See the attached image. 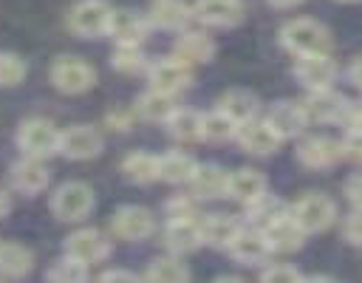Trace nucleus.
Wrapping results in <instances>:
<instances>
[{
    "label": "nucleus",
    "mask_w": 362,
    "mask_h": 283,
    "mask_svg": "<svg viewBox=\"0 0 362 283\" xmlns=\"http://www.w3.org/2000/svg\"><path fill=\"white\" fill-rule=\"evenodd\" d=\"M277 42L291 57L331 51V45H334L328 25L314 20V17H291V20H286L280 25V31H277Z\"/></svg>",
    "instance_id": "obj_1"
},
{
    "label": "nucleus",
    "mask_w": 362,
    "mask_h": 283,
    "mask_svg": "<svg viewBox=\"0 0 362 283\" xmlns=\"http://www.w3.org/2000/svg\"><path fill=\"white\" fill-rule=\"evenodd\" d=\"M48 209L62 224H82L96 209V192L88 181H79V178L62 181L59 187H54L48 198Z\"/></svg>",
    "instance_id": "obj_2"
},
{
    "label": "nucleus",
    "mask_w": 362,
    "mask_h": 283,
    "mask_svg": "<svg viewBox=\"0 0 362 283\" xmlns=\"http://www.w3.org/2000/svg\"><path fill=\"white\" fill-rule=\"evenodd\" d=\"M14 144H17L20 156H31V158L48 161L59 150V127L45 116H28V119H23L17 125Z\"/></svg>",
    "instance_id": "obj_3"
},
{
    "label": "nucleus",
    "mask_w": 362,
    "mask_h": 283,
    "mask_svg": "<svg viewBox=\"0 0 362 283\" xmlns=\"http://www.w3.org/2000/svg\"><path fill=\"white\" fill-rule=\"evenodd\" d=\"M48 82L65 96H79L96 85V68L76 54H59L48 68Z\"/></svg>",
    "instance_id": "obj_4"
},
{
    "label": "nucleus",
    "mask_w": 362,
    "mask_h": 283,
    "mask_svg": "<svg viewBox=\"0 0 362 283\" xmlns=\"http://www.w3.org/2000/svg\"><path fill=\"white\" fill-rule=\"evenodd\" d=\"M291 218L303 226L305 235H320L325 229H331L339 218V209H337V201L325 192H303L291 207H288Z\"/></svg>",
    "instance_id": "obj_5"
},
{
    "label": "nucleus",
    "mask_w": 362,
    "mask_h": 283,
    "mask_svg": "<svg viewBox=\"0 0 362 283\" xmlns=\"http://www.w3.org/2000/svg\"><path fill=\"white\" fill-rule=\"evenodd\" d=\"M144 76H147V88H156V91H164L170 96H178L181 91H187L195 79V71L189 62L178 59L175 54L173 57H158V59H150L147 68H144Z\"/></svg>",
    "instance_id": "obj_6"
},
{
    "label": "nucleus",
    "mask_w": 362,
    "mask_h": 283,
    "mask_svg": "<svg viewBox=\"0 0 362 283\" xmlns=\"http://www.w3.org/2000/svg\"><path fill=\"white\" fill-rule=\"evenodd\" d=\"M113 6L107 0H76L65 17L68 31L82 37V40H96L107 37V23H110Z\"/></svg>",
    "instance_id": "obj_7"
},
{
    "label": "nucleus",
    "mask_w": 362,
    "mask_h": 283,
    "mask_svg": "<svg viewBox=\"0 0 362 283\" xmlns=\"http://www.w3.org/2000/svg\"><path fill=\"white\" fill-rule=\"evenodd\" d=\"M110 252H113L110 238L96 226H79V229L68 232L65 241H62V255H68V258H74L85 266L107 260Z\"/></svg>",
    "instance_id": "obj_8"
},
{
    "label": "nucleus",
    "mask_w": 362,
    "mask_h": 283,
    "mask_svg": "<svg viewBox=\"0 0 362 283\" xmlns=\"http://www.w3.org/2000/svg\"><path fill=\"white\" fill-rule=\"evenodd\" d=\"M351 99L342 96L334 85L331 88H320V91H305L303 99V110L308 116V125H342L348 116Z\"/></svg>",
    "instance_id": "obj_9"
},
{
    "label": "nucleus",
    "mask_w": 362,
    "mask_h": 283,
    "mask_svg": "<svg viewBox=\"0 0 362 283\" xmlns=\"http://www.w3.org/2000/svg\"><path fill=\"white\" fill-rule=\"evenodd\" d=\"M294 79L305 88V91H320V88H331L339 76V65L331 57V51H320V54H303L294 57V68H291Z\"/></svg>",
    "instance_id": "obj_10"
},
{
    "label": "nucleus",
    "mask_w": 362,
    "mask_h": 283,
    "mask_svg": "<svg viewBox=\"0 0 362 283\" xmlns=\"http://www.w3.org/2000/svg\"><path fill=\"white\" fill-rule=\"evenodd\" d=\"M105 150V139L93 125H71L59 130V150L57 156L68 161H90Z\"/></svg>",
    "instance_id": "obj_11"
},
{
    "label": "nucleus",
    "mask_w": 362,
    "mask_h": 283,
    "mask_svg": "<svg viewBox=\"0 0 362 283\" xmlns=\"http://www.w3.org/2000/svg\"><path fill=\"white\" fill-rule=\"evenodd\" d=\"M110 232L119 238V241H147L153 232H156V215L147 209V207H139V204H122L113 209L110 215Z\"/></svg>",
    "instance_id": "obj_12"
},
{
    "label": "nucleus",
    "mask_w": 362,
    "mask_h": 283,
    "mask_svg": "<svg viewBox=\"0 0 362 283\" xmlns=\"http://www.w3.org/2000/svg\"><path fill=\"white\" fill-rule=\"evenodd\" d=\"M226 255L240 266H263L272 258V249L266 243V235L255 224H240L232 243L226 246Z\"/></svg>",
    "instance_id": "obj_13"
},
{
    "label": "nucleus",
    "mask_w": 362,
    "mask_h": 283,
    "mask_svg": "<svg viewBox=\"0 0 362 283\" xmlns=\"http://www.w3.org/2000/svg\"><path fill=\"white\" fill-rule=\"evenodd\" d=\"M235 142H238V147H240L243 153L257 156V158L274 156V153L280 150V144H283V139L274 133V127H272L266 119H260V116H255V119L238 125Z\"/></svg>",
    "instance_id": "obj_14"
},
{
    "label": "nucleus",
    "mask_w": 362,
    "mask_h": 283,
    "mask_svg": "<svg viewBox=\"0 0 362 283\" xmlns=\"http://www.w3.org/2000/svg\"><path fill=\"white\" fill-rule=\"evenodd\" d=\"M8 184H11L14 192L34 198V195H40V192H45L51 187V170H48V164L42 158L20 156L8 170Z\"/></svg>",
    "instance_id": "obj_15"
},
{
    "label": "nucleus",
    "mask_w": 362,
    "mask_h": 283,
    "mask_svg": "<svg viewBox=\"0 0 362 283\" xmlns=\"http://www.w3.org/2000/svg\"><path fill=\"white\" fill-rule=\"evenodd\" d=\"M263 229V235H266V243H269V249H272V255H291V252H300L303 249V243H305V232H303V226L291 218V212L286 209V212H280V215H274L269 224H263L260 226Z\"/></svg>",
    "instance_id": "obj_16"
},
{
    "label": "nucleus",
    "mask_w": 362,
    "mask_h": 283,
    "mask_svg": "<svg viewBox=\"0 0 362 283\" xmlns=\"http://www.w3.org/2000/svg\"><path fill=\"white\" fill-rule=\"evenodd\" d=\"M192 17L206 28H235L246 17L243 0H192Z\"/></svg>",
    "instance_id": "obj_17"
},
{
    "label": "nucleus",
    "mask_w": 362,
    "mask_h": 283,
    "mask_svg": "<svg viewBox=\"0 0 362 283\" xmlns=\"http://www.w3.org/2000/svg\"><path fill=\"white\" fill-rule=\"evenodd\" d=\"M294 156L305 170H331L342 161V147L339 139L331 136H305L297 144Z\"/></svg>",
    "instance_id": "obj_18"
},
{
    "label": "nucleus",
    "mask_w": 362,
    "mask_h": 283,
    "mask_svg": "<svg viewBox=\"0 0 362 283\" xmlns=\"http://www.w3.org/2000/svg\"><path fill=\"white\" fill-rule=\"evenodd\" d=\"M263 119L274 127V133H277L283 142L303 136L305 127H308V116H305V110H303V102H297V99H277V102L266 110Z\"/></svg>",
    "instance_id": "obj_19"
},
{
    "label": "nucleus",
    "mask_w": 362,
    "mask_h": 283,
    "mask_svg": "<svg viewBox=\"0 0 362 283\" xmlns=\"http://www.w3.org/2000/svg\"><path fill=\"white\" fill-rule=\"evenodd\" d=\"M226 181H229V170L212 161H198L187 187L195 201H218V198H226Z\"/></svg>",
    "instance_id": "obj_20"
},
{
    "label": "nucleus",
    "mask_w": 362,
    "mask_h": 283,
    "mask_svg": "<svg viewBox=\"0 0 362 283\" xmlns=\"http://www.w3.org/2000/svg\"><path fill=\"white\" fill-rule=\"evenodd\" d=\"M198 218H167L164 232H161L167 252H173V255H192V252H198L204 246Z\"/></svg>",
    "instance_id": "obj_21"
},
{
    "label": "nucleus",
    "mask_w": 362,
    "mask_h": 283,
    "mask_svg": "<svg viewBox=\"0 0 362 283\" xmlns=\"http://www.w3.org/2000/svg\"><path fill=\"white\" fill-rule=\"evenodd\" d=\"M150 34L147 14L136 8H113L110 23H107V37L113 42H127V45H144Z\"/></svg>",
    "instance_id": "obj_22"
},
{
    "label": "nucleus",
    "mask_w": 362,
    "mask_h": 283,
    "mask_svg": "<svg viewBox=\"0 0 362 283\" xmlns=\"http://www.w3.org/2000/svg\"><path fill=\"white\" fill-rule=\"evenodd\" d=\"M192 3L187 0H153V6L147 8V23L150 28L158 31H184L192 23Z\"/></svg>",
    "instance_id": "obj_23"
},
{
    "label": "nucleus",
    "mask_w": 362,
    "mask_h": 283,
    "mask_svg": "<svg viewBox=\"0 0 362 283\" xmlns=\"http://www.w3.org/2000/svg\"><path fill=\"white\" fill-rule=\"evenodd\" d=\"M215 40L206 34V31H198V28H184L178 31L175 37V45H173V54L189 65H206L215 59Z\"/></svg>",
    "instance_id": "obj_24"
},
{
    "label": "nucleus",
    "mask_w": 362,
    "mask_h": 283,
    "mask_svg": "<svg viewBox=\"0 0 362 283\" xmlns=\"http://www.w3.org/2000/svg\"><path fill=\"white\" fill-rule=\"evenodd\" d=\"M164 130L178 144H198L204 142V110L175 105V110L164 122Z\"/></svg>",
    "instance_id": "obj_25"
},
{
    "label": "nucleus",
    "mask_w": 362,
    "mask_h": 283,
    "mask_svg": "<svg viewBox=\"0 0 362 283\" xmlns=\"http://www.w3.org/2000/svg\"><path fill=\"white\" fill-rule=\"evenodd\" d=\"M218 110H223L232 122L243 125L255 116H260V96L252 91V88H226L218 102H215Z\"/></svg>",
    "instance_id": "obj_26"
},
{
    "label": "nucleus",
    "mask_w": 362,
    "mask_h": 283,
    "mask_svg": "<svg viewBox=\"0 0 362 283\" xmlns=\"http://www.w3.org/2000/svg\"><path fill=\"white\" fill-rule=\"evenodd\" d=\"M269 190V178L255 170V167H238L229 173V181H226V198L229 201H238L240 207L249 204L252 198H257L260 192Z\"/></svg>",
    "instance_id": "obj_27"
},
{
    "label": "nucleus",
    "mask_w": 362,
    "mask_h": 283,
    "mask_svg": "<svg viewBox=\"0 0 362 283\" xmlns=\"http://www.w3.org/2000/svg\"><path fill=\"white\" fill-rule=\"evenodd\" d=\"M34 269V249L20 241H0V277L23 280Z\"/></svg>",
    "instance_id": "obj_28"
},
{
    "label": "nucleus",
    "mask_w": 362,
    "mask_h": 283,
    "mask_svg": "<svg viewBox=\"0 0 362 283\" xmlns=\"http://www.w3.org/2000/svg\"><path fill=\"white\" fill-rule=\"evenodd\" d=\"M198 224H201L204 246H212V249L226 252V246L232 243V238H235V232L240 229L243 221H238L235 215H226V212H212V215L198 218Z\"/></svg>",
    "instance_id": "obj_29"
},
{
    "label": "nucleus",
    "mask_w": 362,
    "mask_h": 283,
    "mask_svg": "<svg viewBox=\"0 0 362 283\" xmlns=\"http://www.w3.org/2000/svg\"><path fill=\"white\" fill-rule=\"evenodd\" d=\"M173 110H175V96H170V93H164V91H156V88H147V91L139 93L136 102H133L136 119L150 122V125H164Z\"/></svg>",
    "instance_id": "obj_30"
},
{
    "label": "nucleus",
    "mask_w": 362,
    "mask_h": 283,
    "mask_svg": "<svg viewBox=\"0 0 362 283\" xmlns=\"http://www.w3.org/2000/svg\"><path fill=\"white\" fill-rule=\"evenodd\" d=\"M119 173L124 175V181L136 184V187H147L158 181V156L147 153V150H133L122 158Z\"/></svg>",
    "instance_id": "obj_31"
},
{
    "label": "nucleus",
    "mask_w": 362,
    "mask_h": 283,
    "mask_svg": "<svg viewBox=\"0 0 362 283\" xmlns=\"http://www.w3.org/2000/svg\"><path fill=\"white\" fill-rule=\"evenodd\" d=\"M189 277L192 272L184 263V255H173V252L153 258L141 272V280H153V283H187Z\"/></svg>",
    "instance_id": "obj_32"
},
{
    "label": "nucleus",
    "mask_w": 362,
    "mask_h": 283,
    "mask_svg": "<svg viewBox=\"0 0 362 283\" xmlns=\"http://www.w3.org/2000/svg\"><path fill=\"white\" fill-rule=\"evenodd\" d=\"M198 158L187 150H170L158 156V181H167L173 187H187L189 175L195 173Z\"/></svg>",
    "instance_id": "obj_33"
},
{
    "label": "nucleus",
    "mask_w": 362,
    "mask_h": 283,
    "mask_svg": "<svg viewBox=\"0 0 362 283\" xmlns=\"http://www.w3.org/2000/svg\"><path fill=\"white\" fill-rule=\"evenodd\" d=\"M147 54L141 45H127V42H116L113 54H110V68L124 74V76H133V74H144L147 68Z\"/></svg>",
    "instance_id": "obj_34"
},
{
    "label": "nucleus",
    "mask_w": 362,
    "mask_h": 283,
    "mask_svg": "<svg viewBox=\"0 0 362 283\" xmlns=\"http://www.w3.org/2000/svg\"><path fill=\"white\" fill-rule=\"evenodd\" d=\"M288 209V204H283L277 195H272L269 190L266 192H260L257 198H252L249 204H243V212H246V224H255V226H263V224H269L274 215H280V212H286Z\"/></svg>",
    "instance_id": "obj_35"
},
{
    "label": "nucleus",
    "mask_w": 362,
    "mask_h": 283,
    "mask_svg": "<svg viewBox=\"0 0 362 283\" xmlns=\"http://www.w3.org/2000/svg\"><path fill=\"white\" fill-rule=\"evenodd\" d=\"M235 130H238V122H232L223 110L212 108L204 113V142H212V144L235 142Z\"/></svg>",
    "instance_id": "obj_36"
},
{
    "label": "nucleus",
    "mask_w": 362,
    "mask_h": 283,
    "mask_svg": "<svg viewBox=\"0 0 362 283\" xmlns=\"http://www.w3.org/2000/svg\"><path fill=\"white\" fill-rule=\"evenodd\" d=\"M28 76V62L17 51H0V88H17Z\"/></svg>",
    "instance_id": "obj_37"
},
{
    "label": "nucleus",
    "mask_w": 362,
    "mask_h": 283,
    "mask_svg": "<svg viewBox=\"0 0 362 283\" xmlns=\"http://www.w3.org/2000/svg\"><path fill=\"white\" fill-rule=\"evenodd\" d=\"M88 269H90V266H85V263H79V260L62 255V258L54 260V266L45 272V280H54V283H82V280H88Z\"/></svg>",
    "instance_id": "obj_38"
},
{
    "label": "nucleus",
    "mask_w": 362,
    "mask_h": 283,
    "mask_svg": "<svg viewBox=\"0 0 362 283\" xmlns=\"http://www.w3.org/2000/svg\"><path fill=\"white\" fill-rule=\"evenodd\" d=\"M257 277L263 283H300V280H305V275L294 263H263Z\"/></svg>",
    "instance_id": "obj_39"
},
{
    "label": "nucleus",
    "mask_w": 362,
    "mask_h": 283,
    "mask_svg": "<svg viewBox=\"0 0 362 283\" xmlns=\"http://www.w3.org/2000/svg\"><path fill=\"white\" fill-rule=\"evenodd\" d=\"M164 215L167 218H198V201L187 195H173L164 201Z\"/></svg>",
    "instance_id": "obj_40"
},
{
    "label": "nucleus",
    "mask_w": 362,
    "mask_h": 283,
    "mask_svg": "<svg viewBox=\"0 0 362 283\" xmlns=\"http://www.w3.org/2000/svg\"><path fill=\"white\" fill-rule=\"evenodd\" d=\"M339 147H342V158L345 161L362 164V127H348L345 136L339 139Z\"/></svg>",
    "instance_id": "obj_41"
},
{
    "label": "nucleus",
    "mask_w": 362,
    "mask_h": 283,
    "mask_svg": "<svg viewBox=\"0 0 362 283\" xmlns=\"http://www.w3.org/2000/svg\"><path fill=\"white\" fill-rule=\"evenodd\" d=\"M342 238L351 246H362V207H354L342 218Z\"/></svg>",
    "instance_id": "obj_42"
},
{
    "label": "nucleus",
    "mask_w": 362,
    "mask_h": 283,
    "mask_svg": "<svg viewBox=\"0 0 362 283\" xmlns=\"http://www.w3.org/2000/svg\"><path fill=\"white\" fill-rule=\"evenodd\" d=\"M133 122H136L133 108H113V110H107V116H105V125H107L110 130H119V133L130 130Z\"/></svg>",
    "instance_id": "obj_43"
},
{
    "label": "nucleus",
    "mask_w": 362,
    "mask_h": 283,
    "mask_svg": "<svg viewBox=\"0 0 362 283\" xmlns=\"http://www.w3.org/2000/svg\"><path fill=\"white\" fill-rule=\"evenodd\" d=\"M342 192H345V201H348L351 207H362V170H356V173H351V175L345 178Z\"/></svg>",
    "instance_id": "obj_44"
},
{
    "label": "nucleus",
    "mask_w": 362,
    "mask_h": 283,
    "mask_svg": "<svg viewBox=\"0 0 362 283\" xmlns=\"http://www.w3.org/2000/svg\"><path fill=\"white\" fill-rule=\"evenodd\" d=\"M99 280H116V283H133V280H141L139 272H130V269H122V266H113V269H105L99 272Z\"/></svg>",
    "instance_id": "obj_45"
},
{
    "label": "nucleus",
    "mask_w": 362,
    "mask_h": 283,
    "mask_svg": "<svg viewBox=\"0 0 362 283\" xmlns=\"http://www.w3.org/2000/svg\"><path fill=\"white\" fill-rule=\"evenodd\" d=\"M348 82L362 91V54L351 59V65H348Z\"/></svg>",
    "instance_id": "obj_46"
},
{
    "label": "nucleus",
    "mask_w": 362,
    "mask_h": 283,
    "mask_svg": "<svg viewBox=\"0 0 362 283\" xmlns=\"http://www.w3.org/2000/svg\"><path fill=\"white\" fill-rule=\"evenodd\" d=\"M272 8H280V11H286V8H297L300 3H305V0H266Z\"/></svg>",
    "instance_id": "obj_47"
},
{
    "label": "nucleus",
    "mask_w": 362,
    "mask_h": 283,
    "mask_svg": "<svg viewBox=\"0 0 362 283\" xmlns=\"http://www.w3.org/2000/svg\"><path fill=\"white\" fill-rule=\"evenodd\" d=\"M11 212V195L6 190H0V218H6Z\"/></svg>",
    "instance_id": "obj_48"
},
{
    "label": "nucleus",
    "mask_w": 362,
    "mask_h": 283,
    "mask_svg": "<svg viewBox=\"0 0 362 283\" xmlns=\"http://www.w3.org/2000/svg\"><path fill=\"white\" fill-rule=\"evenodd\" d=\"M337 3H359V0H337Z\"/></svg>",
    "instance_id": "obj_49"
}]
</instances>
